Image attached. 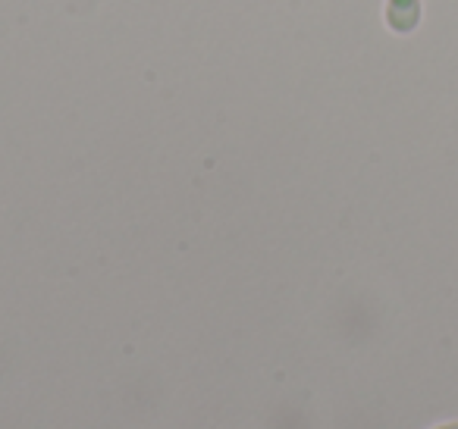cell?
Listing matches in <instances>:
<instances>
[{"instance_id":"obj_1","label":"cell","mask_w":458,"mask_h":429,"mask_svg":"<svg viewBox=\"0 0 458 429\" xmlns=\"http://www.w3.org/2000/svg\"><path fill=\"white\" fill-rule=\"evenodd\" d=\"M420 20V0H389L386 22L395 32H411Z\"/></svg>"}]
</instances>
